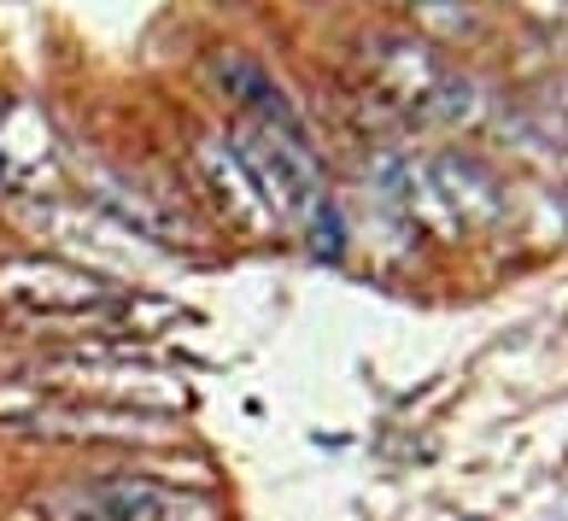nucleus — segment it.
Listing matches in <instances>:
<instances>
[{
	"label": "nucleus",
	"mask_w": 568,
	"mask_h": 521,
	"mask_svg": "<svg viewBox=\"0 0 568 521\" xmlns=\"http://www.w3.org/2000/svg\"><path fill=\"white\" fill-rule=\"evenodd\" d=\"M48 515L53 521H217V510L205 498H187L159 481H130V474L77 487Z\"/></svg>",
	"instance_id": "nucleus-1"
}]
</instances>
